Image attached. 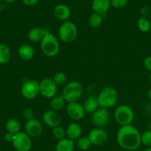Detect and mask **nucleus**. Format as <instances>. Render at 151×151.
Returning a JSON list of instances; mask_svg holds the SVG:
<instances>
[{
	"label": "nucleus",
	"instance_id": "obj_2",
	"mask_svg": "<svg viewBox=\"0 0 151 151\" xmlns=\"http://www.w3.org/2000/svg\"><path fill=\"white\" fill-rule=\"evenodd\" d=\"M42 52L47 57H53L59 52L60 45L57 38L50 32H47L42 40L40 42Z\"/></svg>",
	"mask_w": 151,
	"mask_h": 151
},
{
	"label": "nucleus",
	"instance_id": "obj_38",
	"mask_svg": "<svg viewBox=\"0 0 151 151\" xmlns=\"http://www.w3.org/2000/svg\"><path fill=\"white\" fill-rule=\"evenodd\" d=\"M4 1L6 2H8V3H13V2H15L16 0H4Z\"/></svg>",
	"mask_w": 151,
	"mask_h": 151
},
{
	"label": "nucleus",
	"instance_id": "obj_20",
	"mask_svg": "<svg viewBox=\"0 0 151 151\" xmlns=\"http://www.w3.org/2000/svg\"><path fill=\"white\" fill-rule=\"evenodd\" d=\"M18 54L22 59L28 61L30 60L34 56V50L29 45H22L19 47Z\"/></svg>",
	"mask_w": 151,
	"mask_h": 151
},
{
	"label": "nucleus",
	"instance_id": "obj_11",
	"mask_svg": "<svg viewBox=\"0 0 151 151\" xmlns=\"http://www.w3.org/2000/svg\"><path fill=\"white\" fill-rule=\"evenodd\" d=\"M67 113L68 116L73 120L79 121L84 118L85 111L83 105L77 101H75V102L68 103L67 106Z\"/></svg>",
	"mask_w": 151,
	"mask_h": 151
},
{
	"label": "nucleus",
	"instance_id": "obj_35",
	"mask_svg": "<svg viewBox=\"0 0 151 151\" xmlns=\"http://www.w3.org/2000/svg\"><path fill=\"white\" fill-rule=\"evenodd\" d=\"M14 134H12V133H11L7 132V133L5 134V139L6 142H12L13 140H14Z\"/></svg>",
	"mask_w": 151,
	"mask_h": 151
},
{
	"label": "nucleus",
	"instance_id": "obj_24",
	"mask_svg": "<svg viewBox=\"0 0 151 151\" xmlns=\"http://www.w3.org/2000/svg\"><path fill=\"white\" fill-rule=\"evenodd\" d=\"M65 100L64 99L62 95L59 96H54L51 99L50 102L51 110H55V111H59L62 110L65 106Z\"/></svg>",
	"mask_w": 151,
	"mask_h": 151
},
{
	"label": "nucleus",
	"instance_id": "obj_32",
	"mask_svg": "<svg viewBox=\"0 0 151 151\" xmlns=\"http://www.w3.org/2000/svg\"><path fill=\"white\" fill-rule=\"evenodd\" d=\"M22 115L23 117H24V119L30 120L34 119V113H33V110L32 109L28 108H24L22 111Z\"/></svg>",
	"mask_w": 151,
	"mask_h": 151
},
{
	"label": "nucleus",
	"instance_id": "obj_16",
	"mask_svg": "<svg viewBox=\"0 0 151 151\" xmlns=\"http://www.w3.org/2000/svg\"><path fill=\"white\" fill-rule=\"evenodd\" d=\"M82 127L77 123H71L66 129L67 138L72 141H77L82 136Z\"/></svg>",
	"mask_w": 151,
	"mask_h": 151
},
{
	"label": "nucleus",
	"instance_id": "obj_36",
	"mask_svg": "<svg viewBox=\"0 0 151 151\" xmlns=\"http://www.w3.org/2000/svg\"><path fill=\"white\" fill-rule=\"evenodd\" d=\"M141 13H142V17H147V16L150 14V8L148 7H143L141 10Z\"/></svg>",
	"mask_w": 151,
	"mask_h": 151
},
{
	"label": "nucleus",
	"instance_id": "obj_12",
	"mask_svg": "<svg viewBox=\"0 0 151 151\" xmlns=\"http://www.w3.org/2000/svg\"><path fill=\"white\" fill-rule=\"evenodd\" d=\"M24 130H25V133L30 137H39L42 133V124L40 123L39 120L36 119L27 120L24 124Z\"/></svg>",
	"mask_w": 151,
	"mask_h": 151
},
{
	"label": "nucleus",
	"instance_id": "obj_22",
	"mask_svg": "<svg viewBox=\"0 0 151 151\" xmlns=\"http://www.w3.org/2000/svg\"><path fill=\"white\" fill-rule=\"evenodd\" d=\"M5 128H6L7 132L15 135L18 133L19 132H20L21 124H20L19 121L16 119H10L6 122Z\"/></svg>",
	"mask_w": 151,
	"mask_h": 151
},
{
	"label": "nucleus",
	"instance_id": "obj_3",
	"mask_svg": "<svg viewBox=\"0 0 151 151\" xmlns=\"http://www.w3.org/2000/svg\"><path fill=\"white\" fill-rule=\"evenodd\" d=\"M119 95L116 90L111 87H106L103 88L97 96L99 107L108 109L113 107L118 101Z\"/></svg>",
	"mask_w": 151,
	"mask_h": 151
},
{
	"label": "nucleus",
	"instance_id": "obj_33",
	"mask_svg": "<svg viewBox=\"0 0 151 151\" xmlns=\"http://www.w3.org/2000/svg\"><path fill=\"white\" fill-rule=\"evenodd\" d=\"M144 66L147 70L151 71V56H147L144 60Z\"/></svg>",
	"mask_w": 151,
	"mask_h": 151
},
{
	"label": "nucleus",
	"instance_id": "obj_15",
	"mask_svg": "<svg viewBox=\"0 0 151 151\" xmlns=\"http://www.w3.org/2000/svg\"><path fill=\"white\" fill-rule=\"evenodd\" d=\"M55 17L60 21H68L71 15V11L69 7L64 4H60L55 7L53 10Z\"/></svg>",
	"mask_w": 151,
	"mask_h": 151
},
{
	"label": "nucleus",
	"instance_id": "obj_26",
	"mask_svg": "<svg viewBox=\"0 0 151 151\" xmlns=\"http://www.w3.org/2000/svg\"><path fill=\"white\" fill-rule=\"evenodd\" d=\"M137 27L142 33H147L151 28L150 22L147 17H141L137 21Z\"/></svg>",
	"mask_w": 151,
	"mask_h": 151
},
{
	"label": "nucleus",
	"instance_id": "obj_17",
	"mask_svg": "<svg viewBox=\"0 0 151 151\" xmlns=\"http://www.w3.org/2000/svg\"><path fill=\"white\" fill-rule=\"evenodd\" d=\"M110 6L111 5L110 0H93L92 1V8L94 12L102 16L107 14Z\"/></svg>",
	"mask_w": 151,
	"mask_h": 151
},
{
	"label": "nucleus",
	"instance_id": "obj_27",
	"mask_svg": "<svg viewBox=\"0 0 151 151\" xmlns=\"http://www.w3.org/2000/svg\"><path fill=\"white\" fill-rule=\"evenodd\" d=\"M92 145L88 136H81L77 140V147L82 150H87Z\"/></svg>",
	"mask_w": 151,
	"mask_h": 151
},
{
	"label": "nucleus",
	"instance_id": "obj_9",
	"mask_svg": "<svg viewBox=\"0 0 151 151\" xmlns=\"http://www.w3.org/2000/svg\"><path fill=\"white\" fill-rule=\"evenodd\" d=\"M57 92V85L53 79L45 78L40 82V93L47 99H52Z\"/></svg>",
	"mask_w": 151,
	"mask_h": 151
},
{
	"label": "nucleus",
	"instance_id": "obj_10",
	"mask_svg": "<svg viewBox=\"0 0 151 151\" xmlns=\"http://www.w3.org/2000/svg\"><path fill=\"white\" fill-rule=\"evenodd\" d=\"M110 119V114L107 109L99 107L91 115V122L94 125L102 127L107 125Z\"/></svg>",
	"mask_w": 151,
	"mask_h": 151
},
{
	"label": "nucleus",
	"instance_id": "obj_8",
	"mask_svg": "<svg viewBox=\"0 0 151 151\" xmlns=\"http://www.w3.org/2000/svg\"><path fill=\"white\" fill-rule=\"evenodd\" d=\"M22 95L27 99H33L40 94V82L29 79L23 83L21 88Z\"/></svg>",
	"mask_w": 151,
	"mask_h": 151
},
{
	"label": "nucleus",
	"instance_id": "obj_14",
	"mask_svg": "<svg viewBox=\"0 0 151 151\" xmlns=\"http://www.w3.org/2000/svg\"><path fill=\"white\" fill-rule=\"evenodd\" d=\"M42 121L46 125L53 128L60 125L61 116L57 111L48 110L43 113Z\"/></svg>",
	"mask_w": 151,
	"mask_h": 151
},
{
	"label": "nucleus",
	"instance_id": "obj_21",
	"mask_svg": "<svg viewBox=\"0 0 151 151\" xmlns=\"http://www.w3.org/2000/svg\"><path fill=\"white\" fill-rule=\"evenodd\" d=\"M99 103L97 101V97L91 96L86 99L84 102L83 107L85 109V113H91L92 114L94 111L99 108Z\"/></svg>",
	"mask_w": 151,
	"mask_h": 151
},
{
	"label": "nucleus",
	"instance_id": "obj_4",
	"mask_svg": "<svg viewBox=\"0 0 151 151\" xmlns=\"http://www.w3.org/2000/svg\"><path fill=\"white\" fill-rule=\"evenodd\" d=\"M83 93V86L78 81H71L67 84L62 91V96L68 103L77 101Z\"/></svg>",
	"mask_w": 151,
	"mask_h": 151
},
{
	"label": "nucleus",
	"instance_id": "obj_42",
	"mask_svg": "<svg viewBox=\"0 0 151 151\" xmlns=\"http://www.w3.org/2000/svg\"><path fill=\"white\" fill-rule=\"evenodd\" d=\"M150 116H151V110H150Z\"/></svg>",
	"mask_w": 151,
	"mask_h": 151
},
{
	"label": "nucleus",
	"instance_id": "obj_40",
	"mask_svg": "<svg viewBox=\"0 0 151 151\" xmlns=\"http://www.w3.org/2000/svg\"><path fill=\"white\" fill-rule=\"evenodd\" d=\"M149 79H150V82L151 83V71H150V76H149Z\"/></svg>",
	"mask_w": 151,
	"mask_h": 151
},
{
	"label": "nucleus",
	"instance_id": "obj_7",
	"mask_svg": "<svg viewBox=\"0 0 151 151\" xmlns=\"http://www.w3.org/2000/svg\"><path fill=\"white\" fill-rule=\"evenodd\" d=\"M12 144L17 151H29L32 147L30 137L25 132H19L14 135Z\"/></svg>",
	"mask_w": 151,
	"mask_h": 151
},
{
	"label": "nucleus",
	"instance_id": "obj_13",
	"mask_svg": "<svg viewBox=\"0 0 151 151\" xmlns=\"http://www.w3.org/2000/svg\"><path fill=\"white\" fill-rule=\"evenodd\" d=\"M88 138L91 140V144L96 146L102 145L107 142V134L103 129L100 127L92 129L88 133Z\"/></svg>",
	"mask_w": 151,
	"mask_h": 151
},
{
	"label": "nucleus",
	"instance_id": "obj_37",
	"mask_svg": "<svg viewBox=\"0 0 151 151\" xmlns=\"http://www.w3.org/2000/svg\"><path fill=\"white\" fill-rule=\"evenodd\" d=\"M147 97H148V99H149L150 101H151V88H150L149 91H148V92H147Z\"/></svg>",
	"mask_w": 151,
	"mask_h": 151
},
{
	"label": "nucleus",
	"instance_id": "obj_1",
	"mask_svg": "<svg viewBox=\"0 0 151 151\" xmlns=\"http://www.w3.org/2000/svg\"><path fill=\"white\" fill-rule=\"evenodd\" d=\"M116 141L124 150H137L142 145L140 133L131 124L120 127L117 132Z\"/></svg>",
	"mask_w": 151,
	"mask_h": 151
},
{
	"label": "nucleus",
	"instance_id": "obj_41",
	"mask_svg": "<svg viewBox=\"0 0 151 151\" xmlns=\"http://www.w3.org/2000/svg\"><path fill=\"white\" fill-rule=\"evenodd\" d=\"M125 151H136V150H125Z\"/></svg>",
	"mask_w": 151,
	"mask_h": 151
},
{
	"label": "nucleus",
	"instance_id": "obj_25",
	"mask_svg": "<svg viewBox=\"0 0 151 151\" xmlns=\"http://www.w3.org/2000/svg\"><path fill=\"white\" fill-rule=\"evenodd\" d=\"M103 22L102 15L94 12L90 16L88 19V24L92 28H98Z\"/></svg>",
	"mask_w": 151,
	"mask_h": 151
},
{
	"label": "nucleus",
	"instance_id": "obj_28",
	"mask_svg": "<svg viewBox=\"0 0 151 151\" xmlns=\"http://www.w3.org/2000/svg\"><path fill=\"white\" fill-rule=\"evenodd\" d=\"M52 133L54 138L57 140H61L66 136V130L62 126L59 125L53 128Z\"/></svg>",
	"mask_w": 151,
	"mask_h": 151
},
{
	"label": "nucleus",
	"instance_id": "obj_5",
	"mask_svg": "<svg viewBox=\"0 0 151 151\" xmlns=\"http://www.w3.org/2000/svg\"><path fill=\"white\" fill-rule=\"evenodd\" d=\"M114 118L116 122L121 126L131 124L134 119V112L127 104H121L115 110Z\"/></svg>",
	"mask_w": 151,
	"mask_h": 151
},
{
	"label": "nucleus",
	"instance_id": "obj_6",
	"mask_svg": "<svg viewBox=\"0 0 151 151\" xmlns=\"http://www.w3.org/2000/svg\"><path fill=\"white\" fill-rule=\"evenodd\" d=\"M78 35V29L74 23L65 21L59 28V39L65 43H71L76 40Z\"/></svg>",
	"mask_w": 151,
	"mask_h": 151
},
{
	"label": "nucleus",
	"instance_id": "obj_18",
	"mask_svg": "<svg viewBox=\"0 0 151 151\" xmlns=\"http://www.w3.org/2000/svg\"><path fill=\"white\" fill-rule=\"evenodd\" d=\"M47 32H49V30L45 28L39 27H33L32 29H30L28 33L29 40L33 42H41Z\"/></svg>",
	"mask_w": 151,
	"mask_h": 151
},
{
	"label": "nucleus",
	"instance_id": "obj_31",
	"mask_svg": "<svg viewBox=\"0 0 151 151\" xmlns=\"http://www.w3.org/2000/svg\"><path fill=\"white\" fill-rule=\"evenodd\" d=\"M110 5L113 8H117V9H121L126 6V5L128 2V0H110Z\"/></svg>",
	"mask_w": 151,
	"mask_h": 151
},
{
	"label": "nucleus",
	"instance_id": "obj_30",
	"mask_svg": "<svg viewBox=\"0 0 151 151\" xmlns=\"http://www.w3.org/2000/svg\"><path fill=\"white\" fill-rule=\"evenodd\" d=\"M53 80L56 83L57 86H60V85H64L67 80V76L65 73L62 72L56 73L54 76H53Z\"/></svg>",
	"mask_w": 151,
	"mask_h": 151
},
{
	"label": "nucleus",
	"instance_id": "obj_39",
	"mask_svg": "<svg viewBox=\"0 0 151 151\" xmlns=\"http://www.w3.org/2000/svg\"><path fill=\"white\" fill-rule=\"evenodd\" d=\"M144 151H151V147H150L147 148V149L145 150H144Z\"/></svg>",
	"mask_w": 151,
	"mask_h": 151
},
{
	"label": "nucleus",
	"instance_id": "obj_29",
	"mask_svg": "<svg viewBox=\"0 0 151 151\" xmlns=\"http://www.w3.org/2000/svg\"><path fill=\"white\" fill-rule=\"evenodd\" d=\"M141 143L144 146L151 147V130H147L141 134Z\"/></svg>",
	"mask_w": 151,
	"mask_h": 151
},
{
	"label": "nucleus",
	"instance_id": "obj_19",
	"mask_svg": "<svg viewBox=\"0 0 151 151\" xmlns=\"http://www.w3.org/2000/svg\"><path fill=\"white\" fill-rule=\"evenodd\" d=\"M75 144L73 141L68 138H64L58 141L55 150L56 151H73Z\"/></svg>",
	"mask_w": 151,
	"mask_h": 151
},
{
	"label": "nucleus",
	"instance_id": "obj_34",
	"mask_svg": "<svg viewBox=\"0 0 151 151\" xmlns=\"http://www.w3.org/2000/svg\"><path fill=\"white\" fill-rule=\"evenodd\" d=\"M21 1L24 5H26V6L32 7L36 5L39 0H21Z\"/></svg>",
	"mask_w": 151,
	"mask_h": 151
},
{
	"label": "nucleus",
	"instance_id": "obj_23",
	"mask_svg": "<svg viewBox=\"0 0 151 151\" xmlns=\"http://www.w3.org/2000/svg\"><path fill=\"white\" fill-rule=\"evenodd\" d=\"M11 50L5 45L0 44V64H6L11 60Z\"/></svg>",
	"mask_w": 151,
	"mask_h": 151
}]
</instances>
